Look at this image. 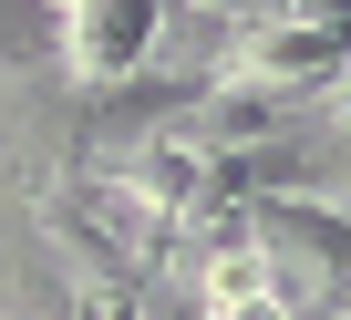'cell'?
I'll return each instance as SVG.
<instances>
[{"mask_svg":"<svg viewBox=\"0 0 351 320\" xmlns=\"http://www.w3.org/2000/svg\"><path fill=\"white\" fill-rule=\"evenodd\" d=\"M155 32H165V0H73V11H62V73L83 93L134 83L155 62Z\"/></svg>","mask_w":351,"mask_h":320,"instance_id":"6da1fadb","label":"cell"},{"mask_svg":"<svg viewBox=\"0 0 351 320\" xmlns=\"http://www.w3.org/2000/svg\"><path fill=\"white\" fill-rule=\"evenodd\" d=\"M197 11H238V0H197Z\"/></svg>","mask_w":351,"mask_h":320,"instance_id":"7a4b0ae2","label":"cell"}]
</instances>
